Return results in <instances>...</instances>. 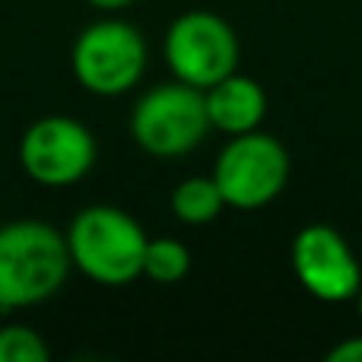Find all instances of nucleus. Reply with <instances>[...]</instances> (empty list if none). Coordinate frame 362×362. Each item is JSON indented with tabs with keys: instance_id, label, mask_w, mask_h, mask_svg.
<instances>
[{
	"instance_id": "f257e3e1",
	"label": "nucleus",
	"mask_w": 362,
	"mask_h": 362,
	"mask_svg": "<svg viewBox=\"0 0 362 362\" xmlns=\"http://www.w3.org/2000/svg\"><path fill=\"white\" fill-rule=\"evenodd\" d=\"M74 261L67 235L42 219L0 226V312L32 308L64 289Z\"/></svg>"
},
{
	"instance_id": "f03ea898",
	"label": "nucleus",
	"mask_w": 362,
	"mask_h": 362,
	"mask_svg": "<svg viewBox=\"0 0 362 362\" xmlns=\"http://www.w3.org/2000/svg\"><path fill=\"white\" fill-rule=\"evenodd\" d=\"M74 270L95 286H131L144 276V255L150 235L144 226L115 204H89L64 229Z\"/></svg>"
},
{
	"instance_id": "7ed1b4c3",
	"label": "nucleus",
	"mask_w": 362,
	"mask_h": 362,
	"mask_svg": "<svg viewBox=\"0 0 362 362\" xmlns=\"http://www.w3.org/2000/svg\"><path fill=\"white\" fill-rule=\"evenodd\" d=\"M150 64L144 32L118 13H105L102 19L83 25L70 48V70L76 83L89 95L118 99L140 86Z\"/></svg>"
},
{
	"instance_id": "20e7f679",
	"label": "nucleus",
	"mask_w": 362,
	"mask_h": 362,
	"mask_svg": "<svg viewBox=\"0 0 362 362\" xmlns=\"http://www.w3.org/2000/svg\"><path fill=\"white\" fill-rule=\"evenodd\" d=\"M204 89L181 80L146 89L131 108V137L140 153L153 159H181L194 153L210 134Z\"/></svg>"
},
{
	"instance_id": "39448f33",
	"label": "nucleus",
	"mask_w": 362,
	"mask_h": 362,
	"mask_svg": "<svg viewBox=\"0 0 362 362\" xmlns=\"http://www.w3.org/2000/svg\"><path fill=\"white\" fill-rule=\"evenodd\" d=\"M238 35L210 10H187L165 29L163 57L172 76L187 86L210 89L238 70Z\"/></svg>"
},
{
	"instance_id": "423d86ee",
	"label": "nucleus",
	"mask_w": 362,
	"mask_h": 362,
	"mask_svg": "<svg viewBox=\"0 0 362 362\" xmlns=\"http://www.w3.org/2000/svg\"><path fill=\"white\" fill-rule=\"evenodd\" d=\"M95 159L99 146L93 131L70 115H45L19 137V169L29 181L51 191L80 185L95 169Z\"/></svg>"
},
{
	"instance_id": "0eeeda50",
	"label": "nucleus",
	"mask_w": 362,
	"mask_h": 362,
	"mask_svg": "<svg viewBox=\"0 0 362 362\" xmlns=\"http://www.w3.org/2000/svg\"><path fill=\"white\" fill-rule=\"evenodd\" d=\"M289 153L276 137L248 131L229 137L219 150L213 178L226 197V206L235 210H261L274 204L289 185Z\"/></svg>"
},
{
	"instance_id": "6e6552de",
	"label": "nucleus",
	"mask_w": 362,
	"mask_h": 362,
	"mask_svg": "<svg viewBox=\"0 0 362 362\" xmlns=\"http://www.w3.org/2000/svg\"><path fill=\"white\" fill-rule=\"evenodd\" d=\"M289 264L302 289L321 302L356 299L362 289V267L334 226L312 223L296 232Z\"/></svg>"
},
{
	"instance_id": "1a4fd4ad",
	"label": "nucleus",
	"mask_w": 362,
	"mask_h": 362,
	"mask_svg": "<svg viewBox=\"0 0 362 362\" xmlns=\"http://www.w3.org/2000/svg\"><path fill=\"white\" fill-rule=\"evenodd\" d=\"M206 99V118L210 127L226 137H238V134L257 131L267 115V93L257 80L245 74H229L226 80L213 83L210 89H204Z\"/></svg>"
},
{
	"instance_id": "9d476101",
	"label": "nucleus",
	"mask_w": 362,
	"mask_h": 362,
	"mask_svg": "<svg viewBox=\"0 0 362 362\" xmlns=\"http://www.w3.org/2000/svg\"><path fill=\"white\" fill-rule=\"evenodd\" d=\"M172 216L185 226H206L226 210V197L213 175H187L169 197Z\"/></svg>"
},
{
	"instance_id": "9b49d317",
	"label": "nucleus",
	"mask_w": 362,
	"mask_h": 362,
	"mask_svg": "<svg viewBox=\"0 0 362 362\" xmlns=\"http://www.w3.org/2000/svg\"><path fill=\"white\" fill-rule=\"evenodd\" d=\"M191 274V251L185 242L172 235H156L146 242L144 276L159 286H175Z\"/></svg>"
},
{
	"instance_id": "f8f14e48",
	"label": "nucleus",
	"mask_w": 362,
	"mask_h": 362,
	"mask_svg": "<svg viewBox=\"0 0 362 362\" xmlns=\"http://www.w3.org/2000/svg\"><path fill=\"white\" fill-rule=\"evenodd\" d=\"M51 346L29 325H0V362H48Z\"/></svg>"
},
{
	"instance_id": "ddd939ff",
	"label": "nucleus",
	"mask_w": 362,
	"mask_h": 362,
	"mask_svg": "<svg viewBox=\"0 0 362 362\" xmlns=\"http://www.w3.org/2000/svg\"><path fill=\"white\" fill-rule=\"evenodd\" d=\"M327 362H362V337H350L327 353Z\"/></svg>"
},
{
	"instance_id": "4468645a",
	"label": "nucleus",
	"mask_w": 362,
	"mask_h": 362,
	"mask_svg": "<svg viewBox=\"0 0 362 362\" xmlns=\"http://www.w3.org/2000/svg\"><path fill=\"white\" fill-rule=\"evenodd\" d=\"M93 10H99V13H124L127 6H134V4H140V0H86Z\"/></svg>"
},
{
	"instance_id": "2eb2a0df",
	"label": "nucleus",
	"mask_w": 362,
	"mask_h": 362,
	"mask_svg": "<svg viewBox=\"0 0 362 362\" xmlns=\"http://www.w3.org/2000/svg\"><path fill=\"white\" fill-rule=\"evenodd\" d=\"M356 299H359V315H362V289H359V296H356Z\"/></svg>"
}]
</instances>
